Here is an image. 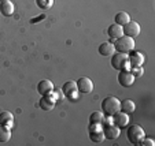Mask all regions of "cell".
Here are the masks:
<instances>
[{"label":"cell","instance_id":"obj_5","mask_svg":"<svg viewBox=\"0 0 155 146\" xmlns=\"http://www.w3.org/2000/svg\"><path fill=\"white\" fill-rule=\"evenodd\" d=\"M120 130L121 129H118L115 124H113V122L111 123L106 122V119H104V122H103V124H102V131H103V134H104L106 139H110V141L117 139V138L120 137V134H121Z\"/></svg>","mask_w":155,"mask_h":146},{"label":"cell","instance_id":"obj_20","mask_svg":"<svg viewBox=\"0 0 155 146\" xmlns=\"http://www.w3.org/2000/svg\"><path fill=\"white\" fill-rule=\"evenodd\" d=\"M103 122H104L103 112H92L89 116V124H92V126H102Z\"/></svg>","mask_w":155,"mask_h":146},{"label":"cell","instance_id":"obj_8","mask_svg":"<svg viewBox=\"0 0 155 146\" xmlns=\"http://www.w3.org/2000/svg\"><path fill=\"white\" fill-rule=\"evenodd\" d=\"M76 83H77V92H80L82 94H88L94 90V82L88 76H81Z\"/></svg>","mask_w":155,"mask_h":146},{"label":"cell","instance_id":"obj_18","mask_svg":"<svg viewBox=\"0 0 155 146\" xmlns=\"http://www.w3.org/2000/svg\"><path fill=\"white\" fill-rule=\"evenodd\" d=\"M99 53L102 56H111L113 53L115 52L114 49V44L113 42H108V41H106V42H103V44H100L99 47Z\"/></svg>","mask_w":155,"mask_h":146},{"label":"cell","instance_id":"obj_13","mask_svg":"<svg viewBox=\"0 0 155 146\" xmlns=\"http://www.w3.org/2000/svg\"><path fill=\"white\" fill-rule=\"evenodd\" d=\"M38 105H40V108L43 109V111H51V109H54V107L56 105V102H55V100L48 94V96H43V98H40Z\"/></svg>","mask_w":155,"mask_h":146},{"label":"cell","instance_id":"obj_24","mask_svg":"<svg viewBox=\"0 0 155 146\" xmlns=\"http://www.w3.org/2000/svg\"><path fill=\"white\" fill-rule=\"evenodd\" d=\"M50 96L52 97L54 100H55V102H61L62 100L64 98V93H63V90H62V89H58V88H54V90L51 92Z\"/></svg>","mask_w":155,"mask_h":146},{"label":"cell","instance_id":"obj_3","mask_svg":"<svg viewBox=\"0 0 155 146\" xmlns=\"http://www.w3.org/2000/svg\"><path fill=\"white\" fill-rule=\"evenodd\" d=\"M144 137H146V131H144V129L141 126H139V124H132V126H129L128 130H126V138H128V141L130 143H133V145H137Z\"/></svg>","mask_w":155,"mask_h":146},{"label":"cell","instance_id":"obj_7","mask_svg":"<svg viewBox=\"0 0 155 146\" xmlns=\"http://www.w3.org/2000/svg\"><path fill=\"white\" fill-rule=\"evenodd\" d=\"M122 32H124V36L135 38L140 34V25L136 20H129L128 23H125L122 26Z\"/></svg>","mask_w":155,"mask_h":146},{"label":"cell","instance_id":"obj_26","mask_svg":"<svg viewBox=\"0 0 155 146\" xmlns=\"http://www.w3.org/2000/svg\"><path fill=\"white\" fill-rule=\"evenodd\" d=\"M137 145H140V146H155V142L151 139V138H146V137H144L143 139L137 143Z\"/></svg>","mask_w":155,"mask_h":146},{"label":"cell","instance_id":"obj_16","mask_svg":"<svg viewBox=\"0 0 155 146\" xmlns=\"http://www.w3.org/2000/svg\"><path fill=\"white\" fill-rule=\"evenodd\" d=\"M107 34H108V37L111 38V40H117V38L121 37V36H124L122 26H121V25H117V23L110 25L108 29H107Z\"/></svg>","mask_w":155,"mask_h":146},{"label":"cell","instance_id":"obj_19","mask_svg":"<svg viewBox=\"0 0 155 146\" xmlns=\"http://www.w3.org/2000/svg\"><path fill=\"white\" fill-rule=\"evenodd\" d=\"M0 124L8 126V127H11L12 124H14V116H12L11 112L3 111L2 113H0Z\"/></svg>","mask_w":155,"mask_h":146},{"label":"cell","instance_id":"obj_25","mask_svg":"<svg viewBox=\"0 0 155 146\" xmlns=\"http://www.w3.org/2000/svg\"><path fill=\"white\" fill-rule=\"evenodd\" d=\"M130 71H132V74H133L135 76H141L144 74L143 66H139V67H130Z\"/></svg>","mask_w":155,"mask_h":146},{"label":"cell","instance_id":"obj_23","mask_svg":"<svg viewBox=\"0 0 155 146\" xmlns=\"http://www.w3.org/2000/svg\"><path fill=\"white\" fill-rule=\"evenodd\" d=\"M36 4H37V7L40 10L47 11L54 6V0H36Z\"/></svg>","mask_w":155,"mask_h":146},{"label":"cell","instance_id":"obj_2","mask_svg":"<svg viewBox=\"0 0 155 146\" xmlns=\"http://www.w3.org/2000/svg\"><path fill=\"white\" fill-rule=\"evenodd\" d=\"M135 48V38L128 36H121L120 38L114 40V49L120 53H129Z\"/></svg>","mask_w":155,"mask_h":146},{"label":"cell","instance_id":"obj_12","mask_svg":"<svg viewBox=\"0 0 155 146\" xmlns=\"http://www.w3.org/2000/svg\"><path fill=\"white\" fill-rule=\"evenodd\" d=\"M52 90H54V83L50 81V79H43V81L38 82L37 92L41 94V96H48V94H51Z\"/></svg>","mask_w":155,"mask_h":146},{"label":"cell","instance_id":"obj_11","mask_svg":"<svg viewBox=\"0 0 155 146\" xmlns=\"http://www.w3.org/2000/svg\"><path fill=\"white\" fill-rule=\"evenodd\" d=\"M128 60L130 67H139V66H143L144 63V55L139 51H130L128 53Z\"/></svg>","mask_w":155,"mask_h":146},{"label":"cell","instance_id":"obj_9","mask_svg":"<svg viewBox=\"0 0 155 146\" xmlns=\"http://www.w3.org/2000/svg\"><path fill=\"white\" fill-rule=\"evenodd\" d=\"M89 139L95 143H102L106 139L102 131V126H92L89 124Z\"/></svg>","mask_w":155,"mask_h":146},{"label":"cell","instance_id":"obj_14","mask_svg":"<svg viewBox=\"0 0 155 146\" xmlns=\"http://www.w3.org/2000/svg\"><path fill=\"white\" fill-rule=\"evenodd\" d=\"M14 4L10 0H0V12L4 15V17H11L14 14Z\"/></svg>","mask_w":155,"mask_h":146},{"label":"cell","instance_id":"obj_4","mask_svg":"<svg viewBox=\"0 0 155 146\" xmlns=\"http://www.w3.org/2000/svg\"><path fill=\"white\" fill-rule=\"evenodd\" d=\"M111 67L115 70L121 71V70H130V64L128 60V53H113L111 55Z\"/></svg>","mask_w":155,"mask_h":146},{"label":"cell","instance_id":"obj_17","mask_svg":"<svg viewBox=\"0 0 155 146\" xmlns=\"http://www.w3.org/2000/svg\"><path fill=\"white\" fill-rule=\"evenodd\" d=\"M135 109H136V105L132 100L126 98V100H124V101H121V107H120L121 112H124V113H126V115H130L135 112Z\"/></svg>","mask_w":155,"mask_h":146},{"label":"cell","instance_id":"obj_1","mask_svg":"<svg viewBox=\"0 0 155 146\" xmlns=\"http://www.w3.org/2000/svg\"><path fill=\"white\" fill-rule=\"evenodd\" d=\"M120 107H121V101L117 97L108 96L102 101V112L106 116H113L115 112L120 111Z\"/></svg>","mask_w":155,"mask_h":146},{"label":"cell","instance_id":"obj_10","mask_svg":"<svg viewBox=\"0 0 155 146\" xmlns=\"http://www.w3.org/2000/svg\"><path fill=\"white\" fill-rule=\"evenodd\" d=\"M111 120H113V124H115L118 129H124V127L128 126V123H129V115L118 111L111 116Z\"/></svg>","mask_w":155,"mask_h":146},{"label":"cell","instance_id":"obj_6","mask_svg":"<svg viewBox=\"0 0 155 146\" xmlns=\"http://www.w3.org/2000/svg\"><path fill=\"white\" fill-rule=\"evenodd\" d=\"M136 76L132 74L130 70H121L118 74V83H120L122 88H129V86L133 85Z\"/></svg>","mask_w":155,"mask_h":146},{"label":"cell","instance_id":"obj_22","mask_svg":"<svg viewBox=\"0 0 155 146\" xmlns=\"http://www.w3.org/2000/svg\"><path fill=\"white\" fill-rule=\"evenodd\" d=\"M129 20H130V17H129L128 12L121 11V12H118V14L115 15V18H114V23H117V25H121V26H124L125 23H128Z\"/></svg>","mask_w":155,"mask_h":146},{"label":"cell","instance_id":"obj_15","mask_svg":"<svg viewBox=\"0 0 155 146\" xmlns=\"http://www.w3.org/2000/svg\"><path fill=\"white\" fill-rule=\"evenodd\" d=\"M62 90H63L64 96L71 97V98L74 100V97H76V94H77V83L73 81L66 82V83L62 86Z\"/></svg>","mask_w":155,"mask_h":146},{"label":"cell","instance_id":"obj_21","mask_svg":"<svg viewBox=\"0 0 155 146\" xmlns=\"http://www.w3.org/2000/svg\"><path fill=\"white\" fill-rule=\"evenodd\" d=\"M10 138H11V130H10V127L0 124V142L6 143L10 141Z\"/></svg>","mask_w":155,"mask_h":146}]
</instances>
